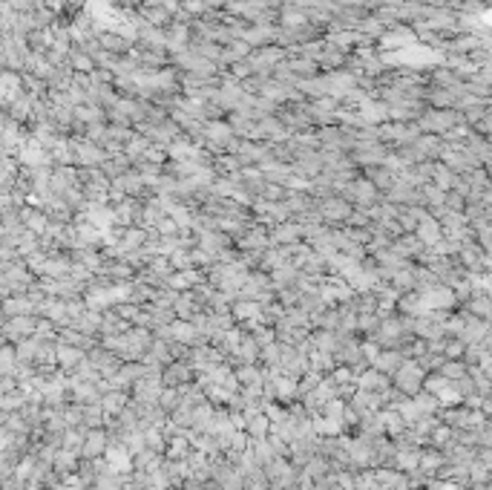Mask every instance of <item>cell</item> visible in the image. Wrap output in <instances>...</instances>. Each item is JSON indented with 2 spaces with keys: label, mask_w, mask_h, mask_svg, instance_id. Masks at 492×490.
<instances>
[{
  "label": "cell",
  "mask_w": 492,
  "mask_h": 490,
  "mask_svg": "<svg viewBox=\"0 0 492 490\" xmlns=\"http://www.w3.org/2000/svg\"><path fill=\"white\" fill-rule=\"evenodd\" d=\"M317 211L325 220V225H331V228L340 225L342 228V225H348L351 217H355V205H351L345 196H328V199L317 202Z\"/></svg>",
  "instance_id": "1"
},
{
  "label": "cell",
  "mask_w": 492,
  "mask_h": 490,
  "mask_svg": "<svg viewBox=\"0 0 492 490\" xmlns=\"http://www.w3.org/2000/svg\"><path fill=\"white\" fill-rule=\"evenodd\" d=\"M424 384H426V372H424V367H420L417 361H403V367L394 372V387L403 392V395H417L420 389H424Z\"/></svg>",
  "instance_id": "2"
},
{
  "label": "cell",
  "mask_w": 492,
  "mask_h": 490,
  "mask_svg": "<svg viewBox=\"0 0 492 490\" xmlns=\"http://www.w3.org/2000/svg\"><path fill=\"white\" fill-rule=\"evenodd\" d=\"M251 214H253V220H256L259 225H265V228H273V225H279V223H288V220H291L288 208H286L283 202H271V199H256L253 208H251Z\"/></svg>",
  "instance_id": "3"
},
{
  "label": "cell",
  "mask_w": 492,
  "mask_h": 490,
  "mask_svg": "<svg viewBox=\"0 0 492 490\" xmlns=\"http://www.w3.org/2000/svg\"><path fill=\"white\" fill-rule=\"evenodd\" d=\"M38 326H41V315L9 317V320L4 323V337H6V343H21V340L38 335Z\"/></svg>",
  "instance_id": "4"
},
{
  "label": "cell",
  "mask_w": 492,
  "mask_h": 490,
  "mask_svg": "<svg viewBox=\"0 0 492 490\" xmlns=\"http://www.w3.org/2000/svg\"><path fill=\"white\" fill-rule=\"evenodd\" d=\"M265 476H268L271 490H291V487L297 484V470L286 461V456L273 459V461L265 467Z\"/></svg>",
  "instance_id": "5"
},
{
  "label": "cell",
  "mask_w": 492,
  "mask_h": 490,
  "mask_svg": "<svg viewBox=\"0 0 492 490\" xmlns=\"http://www.w3.org/2000/svg\"><path fill=\"white\" fill-rule=\"evenodd\" d=\"M271 248V234L265 225L253 223L239 240H236V251H245V254H265Z\"/></svg>",
  "instance_id": "6"
},
{
  "label": "cell",
  "mask_w": 492,
  "mask_h": 490,
  "mask_svg": "<svg viewBox=\"0 0 492 490\" xmlns=\"http://www.w3.org/2000/svg\"><path fill=\"white\" fill-rule=\"evenodd\" d=\"M271 234V245H294V243H303L305 240V231L297 220H288V223H279L273 228H268Z\"/></svg>",
  "instance_id": "7"
},
{
  "label": "cell",
  "mask_w": 492,
  "mask_h": 490,
  "mask_svg": "<svg viewBox=\"0 0 492 490\" xmlns=\"http://www.w3.org/2000/svg\"><path fill=\"white\" fill-rule=\"evenodd\" d=\"M483 260H486V248H483L478 240L464 243L461 254L455 257V262H458L461 268H466V271H483Z\"/></svg>",
  "instance_id": "8"
},
{
  "label": "cell",
  "mask_w": 492,
  "mask_h": 490,
  "mask_svg": "<svg viewBox=\"0 0 492 490\" xmlns=\"http://www.w3.org/2000/svg\"><path fill=\"white\" fill-rule=\"evenodd\" d=\"M231 312H234V317H236L239 323H245L248 329H253V326L262 323V312H265V306L256 303V300H242V297H239V300L234 303Z\"/></svg>",
  "instance_id": "9"
},
{
  "label": "cell",
  "mask_w": 492,
  "mask_h": 490,
  "mask_svg": "<svg viewBox=\"0 0 492 490\" xmlns=\"http://www.w3.org/2000/svg\"><path fill=\"white\" fill-rule=\"evenodd\" d=\"M170 332H173V340L184 343V346H204V337H201V332L196 329V323H193V320L176 317V320L170 323Z\"/></svg>",
  "instance_id": "10"
},
{
  "label": "cell",
  "mask_w": 492,
  "mask_h": 490,
  "mask_svg": "<svg viewBox=\"0 0 492 490\" xmlns=\"http://www.w3.org/2000/svg\"><path fill=\"white\" fill-rule=\"evenodd\" d=\"M392 248H394L400 257H406L409 262H417L420 254H424L429 245H424V240H420L417 234H400V237L392 243Z\"/></svg>",
  "instance_id": "11"
},
{
  "label": "cell",
  "mask_w": 492,
  "mask_h": 490,
  "mask_svg": "<svg viewBox=\"0 0 492 490\" xmlns=\"http://www.w3.org/2000/svg\"><path fill=\"white\" fill-rule=\"evenodd\" d=\"M132 453H130V447L124 444V441H118V444H112L110 441V447H107V464L115 470V473H130V467H132Z\"/></svg>",
  "instance_id": "12"
},
{
  "label": "cell",
  "mask_w": 492,
  "mask_h": 490,
  "mask_svg": "<svg viewBox=\"0 0 492 490\" xmlns=\"http://www.w3.org/2000/svg\"><path fill=\"white\" fill-rule=\"evenodd\" d=\"M107 447H110L107 433H104L101 427H95V430H87L81 456H84V459H101V456H107Z\"/></svg>",
  "instance_id": "13"
},
{
  "label": "cell",
  "mask_w": 492,
  "mask_h": 490,
  "mask_svg": "<svg viewBox=\"0 0 492 490\" xmlns=\"http://www.w3.org/2000/svg\"><path fill=\"white\" fill-rule=\"evenodd\" d=\"M389 375H383V372H377L375 367L372 369H363L360 375H357V389H366V392H389Z\"/></svg>",
  "instance_id": "14"
},
{
  "label": "cell",
  "mask_w": 492,
  "mask_h": 490,
  "mask_svg": "<svg viewBox=\"0 0 492 490\" xmlns=\"http://www.w3.org/2000/svg\"><path fill=\"white\" fill-rule=\"evenodd\" d=\"M403 361H406V355L400 352V349H380V355L375 358V369L377 372H383V375H394L400 367H403Z\"/></svg>",
  "instance_id": "15"
},
{
  "label": "cell",
  "mask_w": 492,
  "mask_h": 490,
  "mask_svg": "<svg viewBox=\"0 0 492 490\" xmlns=\"http://www.w3.org/2000/svg\"><path fill=\"white\" fill-rule=\"evenodd\" d=\"M84 358H87L84 349L69 346V343H58V364H61L63 372H75V369L81 367Z\"/></svg>",
  "instance_id": "16"
},
{
  "label": "cell",
  "mask_w": 492,
  "mask_h": 490,
  "mask_svg": "<svg viewBox=\"0 0 492 490\" xmlns=\"http://www.w3.org/2000/svg\"><path fill=\"white\" fill-rule=\"evenodd\" d=\"M199 312H204V303L196 292H182L179 300H176V317H184V320H193Z\"/></svg>",
  "instance_id": "17"
},
{
  "label": "cell",
  "mask_w": 492,
  "mask_h": 490,
  "mask_svg": "<svg viewBox=\"0 0 492 490\" xmlns=\"http://www.w3.org/2000/svg\"><path fill=\"white\" fill-rule=\"evenodd\" d=\"M389 202H394V205H424V190H417L409 182H403V185H394L389 190Z\"/></svg>",
  "instance_id": "18"
},
{
  "label": "cell",
  "mask_w": 492,
  "mask_h": 490,
  "mask_svg": "<svg viewBox=\"0 0 492 490\" xmlns=\"http://www.w3.org/2000/svg\"><path fill=\"white\" fill-rule=\"evenodd\" d=\"M414 234L424 240V245H429V248H435L441 240H444V228H441V220H435V217H426L424 223H420L417 228H414Z\"/></svg>",
  "instance_id": "19"
},
{
  "label": "cell",
  "mask_w": 492,
  "mask_h": 490,
  "mask_svg": "<svg viewBox=\"0 0 492 490\" xmlns=\"http://www.w3.org/2000/svg\"><path fill=\"white\" fill-rule=\"evenodd\" d=\"M101 407H104V412L107 415H121L127 407H130V398H127V392L124 389H110V392H104V398H101Z\"/></svg>",
  "instance_id": "20"
},
{
  "label": "cell",
  "mask_w": 492,
  "mask_h": 490,
  "mask_svg": "<svg viewBox=\"0 0 492 490\" xmlns=\"http://www.w3.org/2000/svg\"><path fill=\"white\" fill-rule=\"evenodd\" d=\"M234 358H239L242 364H256V361L262 358V346L256 343V337H253V335H245Z\"/></svg>",
  "instance_id": "21"
},
{
  "label": "cell",
  "mask_w": 492,
  "mask_h": 490,
  "mask_svg": "<svg viewBox=\"0 0 492 490\" xmlns=\"http://www.w3.org/2000/svg\"><path fill=\"white\" fill-rule=\"evenodd\" d=\"M187 378H190V367H187L184 361H182V364H170V367H164V372H162L164 387H184Z\"/></svg>",
  "instance_id": "22"
},
{
  "label": "cell",
  "mask_w": 492,
  "mask_h": 490,
  "mask_svg": "<svg viewBox=\"0 0 492 490\" xmlns=\"http://www.w3.org/2000/svg\"><path fill=\"white\" fill-rule=\"evenodd\" d=\"M300 277H303V271H300L297 265H286V268H279V271L271 274V280H273V286H276V289L297 286V283H300Z\"/></svg>",
  "instance_id": "23"
},
{
  "label": "cell",
  "mask_w": 492,
  "mask_h": 490,
  "mask_svg": "<svg viewBox=\"0 0 492 490\" xmlns=\"http://www.w3.org/2000/svg\"><path fill=\"white\" fill-rule=\"evenodd\" d=\"M466 309H469L472 315H478V317H483V320H492V297H489L486 292H475V295L469 297V303H466Z\"/></svg>",
  "instance_id": "24"
},
{
  "label": "cell",
  "mask_w": 492,
  "mask_h": 490,
  "mask_svg": "<svg viewBox=\"0 0 492 490\" xmlns=\"http://www.w3.org/2000/svg\"><path fill=\"white\" fill-rule=\"evenodd\" d=\"M78 467V456L69 453V450H55V470L61 473H75Z\"/></svg>",
  "instance_id": "25"
},
{
  "label": "cell",
  "mask_w": 492,
  "mask_h": 490,
  "mask_svg": "<svg viewBox=\"0 0 492 490\" xmlns=\"http://www.w3.org/2000/svg\"><path fill=\"white\" fill-rule=\"evenodd\" d=\"M283 355H286V346H279L276 340L268 343V346L262 349V361H265L268 367H273V369H279V364H283Z\"/></svg>",
  "instance_id": "26"
},
{
  "label": "cell",
  "mask_w": 492,
  "mask_h": 490,
  "mask_svg": "<svg viewBox=\"0 0 492 490\" xmlns=\"http://www.w3.org/2000/svg\"><path fill=\"white\" fill-rule=\"evenodd\" d=\"M170 262H173V268H176V271L196 268V265H193V254H190V248H176V251L170 254Z\"/></svg>",
  "instance_id": "27"
},
{
  "label": "cell",
  "mask_w": 492,
  "mask_h": 490,
  "mask_svg": "<svg viewBox=\"0 0 492 490\" xmlns=\"http://www.w3.org/2000/svg\"><path fill=\"white\" fill-rule=\"evenodd\" d=\"M153 234H159V237H179L182 234V228H179V223L173 220V217H164L156 228H153Z\"/></svg>",
  "instance_id": "28"
},
{
  "label": "cell",
  "mask_w": 492,
  "mask_h": 490,
  "mask_svg": "<svg viewBox=\"0 0 492 490\" xmlns=\"http://www.w3.org/2000/svg\"><path fill=\"white\" fill-rule=\"evenodd\" d=\"M375 185H377V190H392L394 185H397V179H394V173H386V170H380L375 179H372Z\"/></svg>",
  "instance_id": "29"
},
{
  "label": "cell",
  "mask_w": 492,
  "mask_h": 490,
  "mask_svg": "<svg viewBox=\"0 0 492 490\" xmlns=\"http://www.w3.org/2000/svg\"><path fill=\"white\" fill-rule=\"evenodd\" d=\"M481 343H483V346L489 349V352H492V323L486 326V335H483V340H481Z\"/></svg>",
  "instance_id": "30"
},
{
  "label": "cell",
  "mask_w": 492,
  "mask_h": 490,
  "mask_svg": "<svg viewBox=\"0 0 492 490\" xmlns=\"http://www.w3.org/2000/svg\"><path fill=\"white\" fill-rule=\"evenodd\" d=\"M214 138H219V142H225V138H228V130H225V127H214Z\"/></svg>",
  "instance_id": "31"
},
{
  "label": "cell",
  "mask_w": 492,
  "mask_h": 490,
  "mask_svg": "<svg viewBox=\"0 0 492 490\" xmlns=\"http://www.w3.org/2000/svg\"><path fill=\"white\" fill-rule=\"evenodd\" d=\"M432 490H461V487H458V484H444V481H441V484H432Z\"/></svg>",
  "instance_id": "32"
}]
</instances>
